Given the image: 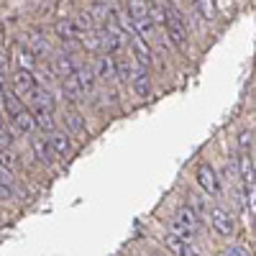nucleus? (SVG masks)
Instances as JSON below:
<instances>
[{
	"instance_id": "nucleus-28",
	"label": "nucleus",
	"mask_w": 256,
	"mask_h": 256,
	"mask_svg": "<svg viewBox=\"0 0 256 256\" xmlns=\"http://www.w3.org/2000/svg\"><path fill=\"white\" fill-rule=\"evenodd\" d=\"M254 146V131H241L238 134V148L241 152H251Z\"/></svg>"
},
{
	"instance_id": "nucleus-7",
	"label": "nucleus",
	"mask_w": 256,
	"mask_h": 256,
	"mask_svg": "<svg viewBox=\"0 0 256 256\" xmlns=\"http://www.w3.org/2000/svg\"><path fill=\"white\" fill-rule=\"evenodd\" d=\"M31 148H34V156L41 162V164H46L52 166L54 159H56V152L52 148L49 138L46 136H41V134H31Z\"/></svg>"
},
{
	"instance_id": "nucleus-16",
	"label": "nucleus",
	"mask_w": 256,
	"mask_h": 256,
	"mask_svg": "<svg viewBox=\"0 0 256 256\" xmlns=\"http://www.w3.org/2000/svg\"><path fill=\"white\" fill-rule=\"evenodd\" d=\"M13 123H16L18 131H24V134H36V118H34V113H28V110L16 113V116H13Z\"/></svg>"
},
{
	"instance_id": "nucleus-23",
	"label": "nucleus",
	"mask_w": 256,
	"mask_h": 256,
	"mask_svg": "<svg viewBox=\"0 0 256 256\" xmlns=\"http://www.w3.org/2000/svg\"><path fill=\"white\" fill-rule=\"evenodd\" d=\"M31 102H34V105H38V108L54 110V98H52V92H49V90H44V88H38V90L34 92Z\"/></svg>"
},
{
	"instance_id": "nucleus-37",
	"label": "nucleus",
	"mask_w": 256,
	"mask_h": 256,
	"mask_svg": "<svg viewBox=\"0 0 256 256\" xmlns=\"http://www.w3.org/2000/svg\"><path fill=\"white\" fill-rule=\"evenodd\" d=\"M146 3H154V0H146Z\"/></svg>"
},
{
	"instance_id": "nucleus-6",
	"label": "nucleus",
	"mask_w": 256,
	"mask_h": 256,
	"mask_svg": "<svg viewBox=\"0 0 256 256\" xmlns=\"http://www.w3.org/2000/svg\"><path fill=\"white\" fill-rule=\"evenodd\" d=\"M98 36H100V49H105L108 54H118L123 49V34L116 26H110V24L102 26L98 31Z\"/></svg>"
},
{
	"instance_id": "nucleus-3",
	"label": "nucleus",
	"mask_w": 256,
	"mask_h": 256,
	"mask_svg": "<svg viewBox=\"0 0 256 256\" xmlns=\"http://www.w3.org/2000/svg\"><path fill=\"white\" fill-rule=\"evenodd\" d=\"M208 218H210L212 230H216L220 238H230V236H233L236 223H233V218H230L228 210H223V208H210V210H208Z\"/></svg>"
},
{
	"instance_id": "nucleus-10",
	"label": "nucleus",
	"mask_w": 256,
	"mask_h": 256,
	"mask_svg": "<svg viewBox=\"0 0 256 256\" xmlns=\"http://www.w3.org/2000/svg\"><path fill=\"white\" fill-rule=\"evenodd\" d=\"M54 31H56V36H59L62 41H77V38H82V28L74 24V18H62V20H56Z\"/></svg>"
},
{
	"instance_id": "nucleus-29",
	"label": "nucleus",
	"mask_w": 256,
	"mask_h": 256,
	"mask_svg": "<svg viewBox=\"0 0 256 256\" xmlns=\"http://www.w3.org/2000/svg\"><path fill=\"white\" fill-rule=\"evenodd\" d=\"M13 174H16V172H10L6 164H0V184L10 187V184H13Z\"/></svg>"
},
{
	"instance_id": "nucleus-12",
	"label": "nucleus",
	"mask_w": 256,
	"mask_h": 256,
	"mask_svg": "<svg viewBox=\"0 0 256 256\" xmlns=\"http://www.w3.org/2000/svg\"><path fill=\"white\" fill-rule=\"evenodd\" d=\"M74 70H77V64H74V59H72L70 54H64V52L54 54V72H56L59 77H72Z\"/></svg>"
},
{
	"instance_id": "nucleus-11",
	"label": "nucleus",
	"mask_w": 256,
	"mask_h": 256,
	"mask_svg": "<svg viewBox=\"0 0 256 256\" xmlns=\"http://www.w3.org/2000/svg\"><path fill=\"white\" fill-rule=\"evenodd\" d=\"M74 77H77V82H80V88L84 90V92H92V88H95V70L90 67V64H77V70H74Z\"/></svg>"
},
{
	"instance_id": "nucleus-1",
	"label": "nucleus",
	"mask_w": 256,
	"mask_h": 256,
	"mask_svg": "<svg viewBox=\"0 0 256 256\" xmlns=\"http://www.w3.org/2000/svg\"><path fill=\"white\" fill-rule=\"evenodd\" d=\"M200 230V218H198V210L192 205H180L177 208V216L172 220V233H177L180 238L192 241Z\"/></svg>"
},
{
	"instance_id": "nucleus-8",
	"label": "nucleus",
	"mask_w": 256,
	"mask_h": 256,
	"mask_svg": "<svg viewBox=\"0 0 256 256\" xmlns=\"http://www.w3.org/2000/svg\"><path fill=\"white\" fill-rule=\"evenodd\" d=\"M128 41H131V52H134V56L138 62V67H148V64H152V49H148V41L141 38L138 34H131Z\"/></svg>"
},
{
	"instance_id": "nucleus-5",
	"label": "nucleus",
	"mask_w": 256,
	"mask_h": 256,
	"mask_svg": "<svg viewBox=\"0 0 256 256\" xmlns=\"http://www.w3.org/2000/svg\"><path fill=\"white\" fill-rule=\"evenodd\" d=\"M195 177H198V184H200V187L208 192V195H218V192H220L218 174H216V169H212L208 162L198 164V172H195Z\"/></svg>"
},
{
	"instance_id": "nucleus-32",
	"label": "nucleus",
	"mask_w": 256,
	"mask_h": 256,
	"mask_svg": "<svg viewBox=\"0 0 256 256\" xmlns=\"http://www.w3.org/2000/svg\"><path fill=\"white\" fill-rule=\"evenodd\" d=\"M8 67H10L8 54H6V52H0V74H6V72H8Z\"/></svg>"
},
{
	"instance_id": "nucleus-25",
	"label": "nucleus",
	"mask_w": 256,
	"mask_h": 256,
	"mask_svg": "<svg viewBox=\"0 0 256 256\" xmlns=\"http://www.w3.org/2000/svg\"><path fill=\"white\" fill-rule=\"evenodd\" d=\"M18 64H20V70H31L36 67V54L28 49V46H20L18 49Z\"/></svg>"
},
{
	"instance_id": "nucleus-35",
	"label": "nucleus",
	"mask_w": 256,
	"mask_h": 256,
	"mask_svg": "<svg viewBox=\"0 0 256 256\" xmlns=\"http://www.w3.org/2000/svg\"><path fill=\"white\" fill-rule=\"evenodd\" d=\"M6 90H8V88H6V82H3V74H0V102H3V95H6Z\"/></svg>"
},
{
	"instance_id": "nucleus-20",
	"label": "nucleus",
	"mask_w": 256,
	"mask_h": 256,
	"mask_svg": "<svg viewBox=\"0 0 256 256\" xmlns=\"http://www.w3.org/2000/svg\"><path fill=\"white\" fill-rule=\"evenodd\" d=\"M64 120H67V128L74 134V136H84V120H82V116L77 113V110H67V116H64Z\"/></svg>"
},
{
	"instance_id": "nucleus-26",
	"label": "nucleus",
	"mask_w": 256,
	"mask_h": 256,
	"mask_svg": "<svg viewBox=\"0 0 256 256\" xmlns=\"http://www.w3.org/2000/svg\"><path fill=\"white\" fill-rule=\"evenodd\" d=\"M134 31L141 36V38H152L154 36V20L152 18H141V20H136V24H134Z\"/></svg>"
},
{
	"instance_id": "nucleus-33",
	"label": "nucleus",
	"mask_w": 256,
	"mask_h": 256,
	"mask_svg": "<svg viewBox=\"0 0 256 256\" xmlns=\"http://www.w3.org/2000/svg\"><path fill=\"white\" fill-rule=\"evenodd\" d=\"M10 141H13V138H10V134L6 131L3 126H0V146H10Z\"/></svg>"
},
{
	"instance_id": "nucleus-2",
	"label": "nucleus",
	"mask_w": 256,
	"mask_h": 256,
	"mask_svg": "<svg viewBox=\"0 0 256 256\" xmlns=\"http://www.w3.org/2000/svg\"><path fill=\"white\" fill-rule=\"evenodd\" d=\"M164 13H166L164 28H166L169 41H172V44H174L180 52H187V28H184V24H182L180 10H177L172 3H166V6H164Z\"/></svg>"
},
{
	"instance_id": "nucleus-21",
	"label": "nucleus",
	"mask_w": 256,
	"mask_h": 256,
	"mask_svg": "<svg viewBox=\"0 0 256 256\" xmlns=\"http://www.w3.org/2000/svg\"><path fill=\"white\" fill-rule=\"evenodd\" d=\"M3 105H6V113L13 118L16 113H20L24 110V102H20V98L13 92V90H6V95H3Z\"/></svg>"
},
{
	"instance_id": "nucleus-4",
	"label": "nucleus",
	"mask_w": 256,
	"mask_h": 256,
	"mask_svg": "<svg viewBox=\"0 0 256 256\" xmlns=\"http://www.w3.org/2000/svg\"><path fill=\"white\" fill-rule=\"evenodd\" d=\"M36 90H38V84H36V77H34L31 70H18L13 74V92L20 100H31Z\"/></svg>"
},
{
	"instance_id": "nucleus-34",
	"label": "nucleus",
	"mask_w": 256,
	"mask_h": 256,
	"mask_svg": "<svg viewBox=\"0 0 256 256\" xmlns=\"http://www.w3.org/2000/svg\"><path fill=\"white\" fill-rule=\"evenodd\" d=\"M223 256H248V254H246L244 248H238V246H233V248H228Z\"/></svg>"
},
{
	"instance_id": "nucleus-9",
	"label": "nucleus",
	"mask_w": 256,
	"mask_h": 256,
	"mask_svg": "<svg viewBox=\"0 0 256 256\" xmlns=\"http://www.w3.org/2000/svg\"><path fill=\"white\" fill-rule=\"evenodd\" d=\"M49 144H52V148L56 152V156H62V159H70V156L74 154L72 138L64 134V131H52V134H49Z\"/></svg>"
},
{
	"instance_id": "nucleus-31",
	"label": "nucleus",
	"mask_w": 256,
	"mask_h": 256,
	"mask_svg": "<svg viewBox=\"0 0 256 256\" xmlns=\"http://www.w3.org/2000/svg\"><path fill=\"white\" fill-rule=\"evenodd\" d=\"M248 210H251V226H254V230H256V190L248 195Z\"/></svg>"
},
{
	"instance_id": "nucleus-27",
	"label": "nucleus",
	"mask_w": 256,
	"mask_h": 256,
	"mask_svg": "<svg viewBox=\"0 0 256 256\" xmlns=\"http://www.w3.org/2000/svg\"><path fill=\"white\" fill-rule=\"evenodd\" d=\"M36 56H44V54H49V44H46V38H41L38 34H34L31 36V46H28Z\"/></svg>"
},
{
	"instance_id": "nucleus-22",
	"label": "nucleus",
	"mask_w": 256,
	"mask_h": 256,
	"mask_svg": "<svg viewBox=\"0 0 256 256\" xmlns=\"http://www.w3.org/2000/svg\"><path fill=\"white\" fill-rule=\"evenodd\" d=\"M134 74H136V70H134V64L128 62V59H116V77L118 80H123V82H128V80H134Z\"/></svg>"
},
{
	"instance_id": "nucleus-19",
	"label": "nucleus",
	"mask_w": 256,
	"mask_h": 256,
	"mask_svg": "<svg viewBox=\"0 0 256 256\" xmlns=\"http://www.w3.org/2000/svg\"><path fill=\"white\" fill-rule=\"evenodd\" d=\"M88 13H90V18L95 20V26H108L110 16H108V6H105V3H92V6L88 8Z\"/></svg>"
},
{
	"instance_id": "nucleus-18",
	"label": "nucleus",
	"mask_w": 256,
	"mask_h": 256,
	"mask_svg": "<svg viewBox=\"0 0 256 256\" xmlns=\"http://www.w3.org/2000/svg\"><path fill=\"white\" fill-rule=\"evenodd\" d=\"M128 18L134 20H141V18H148V3L146 0H128Z\"/></svg>"
},
{
	"instance_id": "nucleus-13",
	"label": "nucleus",
	"mask_w": 256,
	"mask_h": 256,
	"mask_svg": "<svg viewBox=\"0 0 256 256\" xmlns=\"http://www.w3.org/2000/svg\"><path fill=\"white\" fill-rule=\"evenodd\" d=\"M95 77L98 80H113L116 77V59H110V56H98V62H95Z\"/></svg>"
},
{
	"instance_id": "nucleus-36",
	"label": "nucleus",
	"mask_w": 256,
	"mask_h": 256,
	"mask_svg": "<svg viewBox=\"0 0 256 256\" xmlns=\"http://www.w3.org/2000/svg\"><path fill=\"white\" fill-rule=\"evenodd\" d=\"M6 123V118H3V113H0V126H3Z\"/></svg>"
},
{
	"instance_id": "nucleus-14",
	"label": "nucleus",
	"mask_w": 256,
	"mask_h": 256,
	"mask_svg": "<svg viewBox=\"0 0 256 256\" xmlns=\"http://www.w3.org/2000/svg\"><path fill=\"white\" fill-rule=\"evenodd\" d=\"M131 82H134V90H136L141 98H148V95H152V80H148V72H146V67H138Z\"/></svg>"
},
{
	"instance_id": "nucleus-24",
	"label": "nucleus",
	"mask_w": 256,
	"mask_h": 256,
	"mask_svg": "<svg viewBox=\"0 0 256 256\" xmlns=\"http://www.w3.org/2000/svg\"><path fill=\"white\" fill-rule=\"evenodd\" d=\"M195 8H198V13H200L205 20H212V18L218 16L216 0H195Z\"/></svg>"
},
{
	"instance_id": "nucleus-17",
	"label": "nucleus",
	"mask_w": 256,
	"mask_h": 256,
	"mask_svg": "<svg viewBox=\"0 0 256 256\" xmlns=\"http://www.w3.org/2000/svg\"><path fill=\"white\" fill-rule=\"evenodd\" d=\"M62 90H64V95H67V100H72V102H77V100L84 95V90L80 88V82H77V77H74V74H72V77H64Z\"/></svg>"
},
{
	"instance_id": "nucleus-30",
	"label": "nucleus",
	"mask_w": 256,
	"mask_h": 256,
	"mask_svg": "<svg viewBox=\"0 0 256 256\" xmlns=\"http://www.w3.org/2000/svg\"><path fill=\"white\" fill-rule=\"evenodd\" d=\"M0 164H6V166L10 169V172H16V169H18V164H16V156H13V154H6V152L0 154Z\"/></svg>"
},
{
	"instance_id": "nucleus-15",
	"label": "nucleus",
	"mask_w": 256,
	"mask_h": 256,
	"mask_svg": "<svg viewBox=\"0 0 256 256\" xmlns=\"http://www.w3.org/2000/svg\"><path fill=\"white\" fill-rule=\"evenodd\" d=\"M34 118H36V126H38L44 134H52V131H56V128H54V118H52V110H46V108H38V105H34Z\"/></svg>"
}]
</instances>
